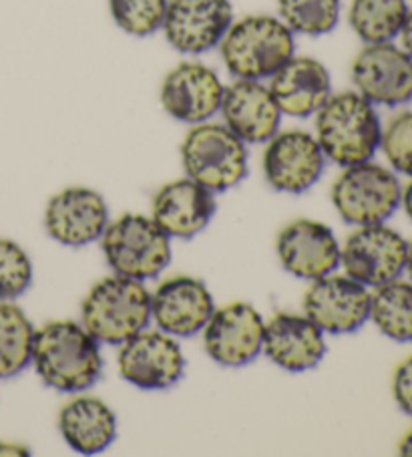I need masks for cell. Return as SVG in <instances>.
<instances>
[{
    "label": "cell",
    "instance_id": "7402d4cb",
    "mask_svg": "<svg viewBox=\"0 0 412 457\" xmlns=\"http://www.w3.org/2000/svg\"><path fill=\"white\" fill-rule=\"evenodd\" d=\"M216 214L213 192L192 178L165 184L153 198L152 218L169 238L189 240L203 232Z\"/></svg>",
    "mask_w": 412,
    "mask_h": 457
},
{
    "label": "cell",
    "instance_id": "ffe728a7",
    "mask_svg": "<svg viewBox=\"0 0 412 457\" xmlns=\"http://www.w3.org/2000/svg\"><path fill=\"white\" fill-rule=\"evenodd\" d=\"M261 353L284 371L304 373L320 365L326 354V341L306 314L280 312L266 325Z\"/></svg>",
    "mask_w": 412,
    "mask_h": 457
},
{
    "label": "cell",
    "instance_id": "603a6c76",
    "mask_svg": "<svg viewBox=\"0 0 412 457\" xmlns=\"http://www.w3.org/2000/svg\"><path fill=\"white\" fill-rule=\"evenodd\" d=\"M59 429L70 449L83 455L105 452L117 436L113 409L97 397H75L61 409Z\"/></svg>",
    "mask_w": 412,
    "mask_h": 457
},
{
    "label": "cell",
    "instance_id": "ac0fdd59",
    "mask_svg": "<svg viewBox=\"0 0 412 457\" xmlns=\"http://www.w3.org/2000/svg\"><path fill=\"white\" fill-rule=\"evenodd\" d=\"M216 304L205 282L194 277H173L152 295V319L163 333L187 338L202 333Z\"/></svg>",
    "mask_w": 412,
    "mask_h": 457
},
{
    "label": "cell",
    "instance_id": "9a60e30c",
    "mask_svg": "<svg viewBox=\"0 0 412 457\" xmlns=\"http://www.w3.org/2000/svg\"><path fill=\"white\" fill-rule=\"evenodd\" d=\"M226 85L203 62H181L163 79L160 101L165 113L176 121L197 125L219 113Z\"/></svg>",
    "mask_w": 412,
    "mask_h": 457
},
{
    "label": "cell",
    "instance_id": "1f68e13d",
    "mask_svg": "<svg viewBox=\"0 0 412 457\" xmlns=\"http://www.w3.org/2000/svg\"><path fill=\"white\" fill-rule=\"evenodd\" d=\"M400 45H402V49L407 51L410 57H412V9L408 11V14H407V19H404V25H402V29H400Z\"/></svg>",
    "mask_w": 412,
    "mask_h": 457
},
{
    "label": "cell",
    "instance_id": "30bf717a",
    "mask_svg": "<svg viewBox=\"0 0 412 457\" xmlns=\"http://www.w3.org/2000/svg\"><path fill=\"white\" fill-rule=\"evenodd\" d=\"M352 83L375 107L407 105L412 101V57L394 43L367 45L352 62Z\"/></svg>",
    "mask_w": 412,
    "mask_h": 457
},
{
    "label": "cell",
    "instance_id": "3957f363",
    "mask_svg": "<svg viewBox=\"0 0 412 457\" xmlns=\"http://www.w3.org/2000/svg\"><path fill=\"white\" fill-rule=\"evenodd\" d=\"M219 53L235 79L266 81L294 57L296 41L280 17L250 14L232 22Z\"/></svg>",
    "mask_w": 412,
    "mask_h": 457
},
{
    "label": "cell",
    "instance_id": "cb8c5ba5",
    "mask_svg": "<svg viewBox=\"0 0 412 457\" xmlns=\"http://www.w3.org/2000/svg\"><path fill=\"white\" fill-rule=\"evenodd\" d=\"M408 11L407 0H352L348 22L362 43H392Z\"/></svg>",
    "mask_w": 412,
    "mask_h": 457
},
{
    "label": "cell",
    "instance_id": "ba28073f",
    "mask_svg": "<svg viewBox=\"0 0 412 457\" xmlns=\"http://www.w3.org/2000/svg\"><path fill=\"white\" fill-rule=\"evenodd\" d=\"M408 242L384 224L358 226L340 248V264L364 287H383L407 270Z\"/></svg>",
    "mask_w": 412,
    "mask_h": 457
},
{
    "label": "cell",
    "instance_id": "8992f818",
    "mask_svg": "<svg viewBox=\"0 0 412 457\" xmlns=\"http://www.w3.org/2000/svg\"><path fill=\"white\" fill-rule=\"evenodd\" d=\"M169 240L153 218L141 214L117 218L101 236L103 254L115 274L141 282L160 277L169 266Z\"/></svg>",
    "mask_w": 412,
    "mask_h": 457
},
{
    "label": "cell",
    "instance_id": "44dd1931",
    "mask_svg": "<svg viewBox=\"0 0 412 457\" xmlns=\"http://www.w3.org/2000/svg\"><path fill=\"white\" fill-rule=\"evenodd\" d=\"M269 91L282 115L306 120L332 97V79L324 62L312 57H292L269 77Z\"/></svg>",
    "mask_w": 412,
    "mask_h": 457
},
{
    "label": "cell",
    "instance_id": "4fadbf2b",
    "mask_svg": "<svg viewBox=\"0 0 412 457\" xmlns=\"http://www.w3.org/2000/svg\"><path fill=\"white\" fill-rule=\"evenodd\" d=\"M304 314L322 333L350 335L370 319V293L348 274H328L306 290Z\"/></svg>",
    "mask_w": 412,
    "mask_h": 457
},
{
    "label": "cell",
    "instance_id": "7a4b0ae2",
    "mask_svg": "<svg viewBox=\"0 0 412 457\" xmlns=\"http://www.w3.org/2000/svg\"><path fill=\"white\" fill-rule=\"evenodd\" d=\"M316 139L326 160L348 168L375 157L383 125L370 101L356 91H344L332 96L316 113Z\"/></svg>",
    "mask_w": 412,
    "mask_h": 457
},
{
    "label": "cell",
    "instance_id": "836d02e7",
    "mask_svg": "<svg viewBox=\"0 0 412 457\" xmlns=\"http://www.w3.org/2000/svg\"><path fill=\"white\" fill-rule=\"evenodd\" d=\"M400 204L404 212H407V216L412 220V181L407 186V190L402 192V198H400Z\"/></svg>",
    "mask_w": 412,
    "mask_h": 457
},
{
    "label": "cell",
    "instance_id": "f546056e",
    "mask_svg": "<svg viewBox=\"0 0 412 457\" xmlns=\"http://www.w3.org/2000/svg\"><path fill=\"white\" fill-rule=\"evenodd\" d=\"M380 147L394 171L412 178V112H402L392 117L383 129Z\"/></svg>",
    "mask_w": 412,
    "mask_h": 457
},
{
    "label": "cell",
    "instance_id": "f1b7e54d",
    "mask_svg": "<svg viewBox=\"0 0 412 457\" xmlns=\"http://www.w3.org/2000/svg\"><path fill=\"white\" fill-rule=\"evenodd\" d=\"M33 282V262L17 242L0 238V301H14Z\"/></svg>",
    "mask_w": 412,
    "mask_h": 457
},
{
    "label": "cell",
    "instance_id": "4316f807",
    "mask_svg": "<svg viewBox=\"0 0 412 457\" xmlns=\"http://www.w3.org/2000/svg\"><path fill=\"white\" fill-rule=\"evenodd\" d=\"M278 12L292 33L322 37L338 25L340 0H278Z\"/></svg>",
    "mask_w": 412,
    "mask_h": 457
},
{
    "label": "cell",
    "instance_id": "e575fe53",
    "mask_svg": "<svg viewBox=\"0 0 412 457\" xmlns=\"http://www.w3.org/2000/svg\"><path fill=\"white\" fill-rule=\"evenodd\" d=\"M399 453L400 455H407V457H412V429L407 433V436L402 437L400 445H399Z\"/></svg>",
    "mask_w": 412,
    "mask_h": 457
},
{
    "label": "cell",
    "instance_id": "8fae6325",
    "mask_svg": "<svg viewBox=\"0 0 412 457\" xmlns=\"http://www.w3.org/2000/svg\"><path fill=\"white\" fill-rule=\"evenodd\" d=\"M232 22V0H169L161 30L177 53L203 54L219 46Z\"/></svg>",
    "mask_w": 412,
    "mask_h": 457
},
{
    "label": "cell",
    "instance_id": "d4e9b609",
    "mask_svg": "<svg viewBox=\"0 0 412 457\" xmlns=\"http://www.w3.org/2000/svg\"><path fill=\"white\" fill-rule=\"evenodd\" d=\"M370 319L396 343L412 341V282L391 280L370 295Z\"/></svg>",
    "mask_w": 412,
    "mask_h": 457
},
{
    "label": "cell",
    "instance_id": "d6a6232c",
    "mask_svg": "<svg viewBox=\"0 0 412 457\" xmlns=\"http://www.w3.org/2000/svg\"><path fill=\"white\" fill-rule=\"evenodd\" d=\"M30 452L25 445L14 444H0V455H29Z\"/></svg>",
    "mask_w": 412,
    "mask_h": 457
},
{
    "label": "cell",
    "instance_id": "e0dca14e",
    "mask_svg": "<svg viewBox=\"0 0 412 457\" xmlns=\"http://www.w3.org/2000/svg\"><path fill=\"white\" fill-rule=\"evenodd\" d=\"M276 248L284 270L302 280L328 277L340 266V244L334 232L316 220H296L284 228Z\"/></svg>",
    "mask_w": 412,
    "mask_h": 457
},
{
    "label": "cell",
    "instance_id": "484cf974",
    "mask_svg": "<svg viewBox=\"0 0 412 457\" xmlns=\"http://www.w3.org/2000/svg\"><path fill=\"white\" fill-rule=\"evenodd\" d=\"M35 327L17 304L0 303V379L25 371L33 359Z\"/></svg>",
    "mask_w": 412,
    "mask_h": 457
},
{
    "label": "cell",
    "instance_id": "d590c367",
    "mask_svg": "<svg viewBox=\"0 0 412 457\" xmlns=\"http://www.w3.org/2000/svg\"><path fill=\"white\" fill-rule=\"evenodd\" d=\"M407 270L410 274V280H412V242L408 244V254H407Z\"/></svg>",
    "mask_w": 412,
    "mask_h": 457
},
{
    "label": "cell",
    "instance_id": "d6986e66",
    "mask_svg": "<svg viewBox=\"0 0 412 457\" xmlns=\"http://www.w3.org/2000/svg\"><path fill=\"white\" fill-rule=\"evenodd\" d=\"M219 112L243 144H268L280 131L282 112L264 81L235 79L226 87Z\"/></svg>",
    "mask_w": 412,
    "mask_h": 457
},
{
    "label": "cell",
    "instance_id": "5b68a950",
    "mask_svg": "<svg viewBox=\"0 0 412 457\" xmlns=\"http://www.w3.org/2000/svg\"><path fill=\"white\" fill-rule=\"evenodd\" d=\"M181 163L192 178L213 194L227 192L248 176V149L221 123H197L181 144Z\"/></svg>",
    "mask_w": 412,
    "mask_h": 457
},
{
    "label": "cell",
    "instance_id": "5bb4252c",
    "mask_svg": "<svg viewBox=\"0 0 412 457\" xmlns=\"http://www.w3.org/2000/svg\"><path fill=\"white\" fill-rule=\"evenodd\" d=\"M266 322L248 303H229L213 311L203 328V345L221 367H245L264 346Z\"/></svg>",
    "mask_w": 412,
    "mask_h": 457
},
{
    "label": "cell",
    "instance_id": "277c9868",
    "mask_svg": "<svg viewBox=\"0 0 412 457\" xmlns=\"http://www.w3.org/2000/svg\"><path fill=\"white\" fill-rule=\"evenodd\" d=\"M81 325L105 345H123L152 320V295L144 282L107 277L95 285L81 304Z\"/></svg>",
    "mask_w": 412,
    "mask_h": 457
},
{
    "label": "cell",
    "instance_id": "52a82bcc",
    "mask_svg": "<svg viewBox=\"0 0 412 457\" xmlns=\"http://www.w3.org/2000/svg\"><path fill=\"white\" fill-rule=\"evenodd\" d=\"M400 198L399 178L372 160L348 165L332 186L338 216L352 226L384 224L400 206Z\"/></svg>",
    "mask_w": 412,
    "mask_h": 457
},
{
    "label": "cell",
    "instance_id": "6da1fadb",
    "mask_svg": "<svg viewBox=\"0 0 412 457\" xmlns=\"http://www.w3.org/2000/svg\"><path fill=\"white\" fill-rule=\"evenodd\" d=\"M35 371L61 393H81L99 381L103 357L99 341L75 320H53L35 330Z\"/></svg>",
    "mask_w": 412,
    "mask_h": 457
},
{
    "label": "cell",
    "instance_id": "83f0119b",
    "mask_svg": "<svg viewBox=\"0 0 412 457\" xmlns=\"http://www.w3.org/2000/svg\"><path fill=\"white\" fill-rule=\"evenodd\" d=\"M111 17L123 33L152 37L163 27L169 0H107Z\"/></svg>",
    "mask_w": 412,
    "mask_h": 457
},
{
    "label": "cell",
    "instance_id": "9c48e42d",
    "mask_svg": "<svg viewBox=\"0 0 412 457\" xmlns=\"http://www.w3.org/2000/svg\"><path fill=\"white\" fill-rule=\"evenodd\" d=\"M119 375L133 387L145 391L169 389L185 371L179 343L163 330H141L121 345L117 357Z\"/></svg>",
    "mask_w": 412,
    "mask_h": 457
},
{
    "label": "cell",
    "instance_id": "2e32d148",
    "mask_svg": "<svg viewBox=\"0 0 412 457\" xmlns=\"http://www.w3.org/2000/svg\"><path fill=\"white\" fill-rule=\"evenodd\" d=\"M107 226V202L91 187H67L53 195L45 212L46 232L62 246H87L99 240Z\"/></svg>",
    "mask_w": 412,
    "mask_h": 457
},
{
    "label": "cell",
    "instance_id": "7c38bea8",
    "mask_svg": "<svg viewBox=\"0 0 412 457\" xmlns=\"http://www.w3.org/2000/svg\"><path fill=\"white\" fill-rule=\"evenodd\" d=\"M324 155L312 133L302 129L278 131L266 144L264 173L276 192L304 194L322 178Z\"/></svg>",
    "mask_w": 412,
    "mask_h": 457
},
{
    "label": "cell",
    "instance_id": "4dcf8cb0",
    "mask_svg": "<svg viewBox=\"0 0 412 457\" xmlns=\"http://www.w3.org/2000/svg\"><path fill=\"white\" fill-rule=\"evenodd\" d=\"M392 393L402 413L412 417V357L402 361L394 373Z\"/></svg>",
    "mask_w": 412,
    "mask_h": 457
}]
</instances>
